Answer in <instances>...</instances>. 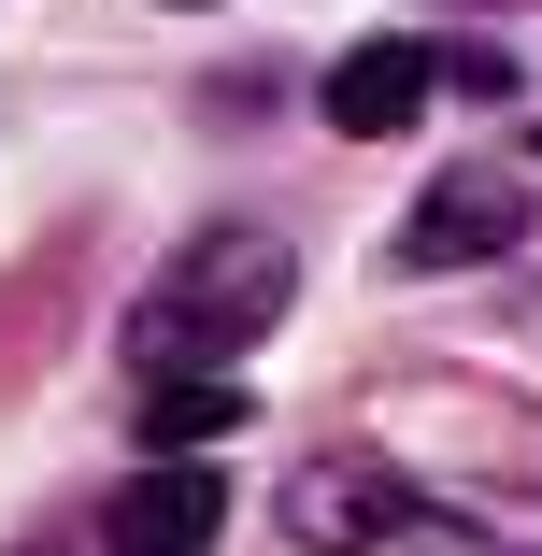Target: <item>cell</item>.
<instances>
[{"instance_id":"2","label":"cell","mask_w":542,"mask_h":556,"mask_svg":"<svg viewBox=\"0 0 542 556\" xmlns=\"http://www.w3.org/2000/svg\"><path fill=\"white\" fill-rule=\"evenodd\" d=\"M528 243V172H500V157H471V172H443L414 200V229H400V271H486V257H514Z\"/></svg>"},{"instance_id":"3","label":"cell","mask_w":542,"mask_h":556,"mask_svg":"<svg viewBox=\"0 0 542 556\" xmlns=\"http://www.w3.org/2000/svg\"><path fill=\"white\" fill-rule=\"evenodd\" d=\"M214 528H229L214 457H143V485L100 500V556H214Z\"/></svg>"},{"instance_id":"6","label":"cell","mask_w":542,"mask_h":556,"mask_svg":"<svg viewBox=\"0 0 542 556\" xmlns=\"http://www.w3.org/2000/svg\"><path fill=\"white\" fill-rule=\"evenodd\" d=\"M243 386L229 371H143L129 386V442H143V457H214V442H243Z\"/></svg>"},{"instance_id":"1","label":"cell","mask_w":542,"mask_h":556,"mask_svg":"<svg viewBox=\"0 0 542 556\" xmlns=\"http://www.w3.org/2000/svg\"><path fill=\"white\" fill-rule=\"evenodd\" d=\"M286 300H300V257H286L272 229H200V243L143 286L129 357H143V371H229L243 343L286 328Z\"/></svg>"},{"instance_id":"5","label":"cell","mask_w":542,"mask_h":556,"mask_svg":"<svg viewBox=\"0 0 542 556\" xmlns=\"http://www.w3.org/2000/svg\"><path fill=\"white\" fill-rule=\"evenodd\" d=\"M286 528H300V556H371L386 528H414V485L371 471V457H329V471L286 485Z\"/></svg>"},{"instance_id":"7","label":"cell","mask_w":542,"mask_h":556,"mask_svg":"<svg viewBox=\"0 0 542 556\" xmlns=\"http://www.w3.org/2000/svg\"><path fill=\"white\" fill-rule=\"evenodd\" d=\"M172 15H214V0H172Z\"/></svg>"},{"instance_id":"4","label":"cell","mask_w":542,"mask_h":556,"mask_svg":"<svg viewBox=\"0 0 542 556\" xmlns=\"http://www.w3.org/2000/svg\"><path fill=\"white\" fill-rule=\"evenodd\" d=\"M428 100H443V43H414V29H371L357 58H329V129L343 143H400Z\"/></svg>"}]
</instances>
